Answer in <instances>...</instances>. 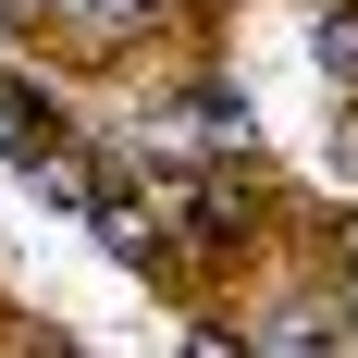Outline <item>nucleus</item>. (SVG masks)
Segmentation results:
<instances>
[{
    "label": "nucleus",
    "mask_w": 358,
    "mask_h": 358,
    "mask_svg": "<svg viewBox=\"0 0 358 358\" xmlns=\"http://www.w3.org/2000/svg\"><path fill=\"white\" fill-rule=\"evenodd\" d=\"M322 74H334V87H358V0H334V13H322Z\"/></svg>",
    "instance_id": "f257e3e1"
},
{
    "label": "nucleus",
    "mask_w": 358,
    "mask_h": 358,
    "mask_svg": "<svg viewBox=\"0 0 358 358\" xmlns=\"http://www.w3.org/2000/svg\"><path fill=\"white\" fill-rule=\"evenodd\" d=\"M346 334H358V259H346Z\"/></svg>",
    "instance_id": "7ed1b4c3"
},
{
    "label": "nucleus",
    "mask_w": 358,
    "mask_h": 358,
    "mask_svg": "<svg viewBox=\"0 0 358 358\" xmlns=\"http://www.w3.org/2000/svg\"><path fill=\"white\" fill-rule=\"evenodd\" d=\"M0 161H25V87H0Z\"/></svg>",
    "instance_id": "f03ea898"
}]
</instances>
